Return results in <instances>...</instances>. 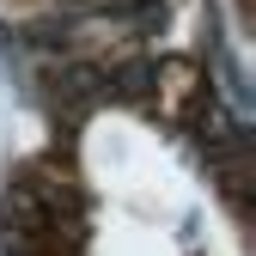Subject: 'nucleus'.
Segmentation results:
<instances>
[]
</instances>
